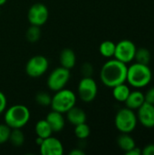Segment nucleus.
<instances>
[{"mask_svg": "<svg viewBox=\"0 0 154 155\" xmlns=\"http://www.w3.org/2000/svg\"><path fill=\"white\" fill-rule=\"evenodd\" d=\"M128 66L117 60L110 59L105 62L100 71V80L105 86L113 88L120 84L126 83Z\"/></svg>", "mask_w": 154, "mask_h": 155, "instance_id": "obj_1", "label": "nucleus"}, {"mask_svg": "<svg viewBox=\"0 0 154 155\" xmlns=\"http://www.w3.org/2000/svg\"><path fill=\"white\" fill-rule=\"evenodd\" d=\"M152 79V72L148 64L133 63L127 69L126 82L135 89H142L150 84Z\"/></svg>", "mask_w": 154, "mask_h": 155, "instance_id": "obj_2", "label": "nucleus"}, {"mask_svg": "<svg viewBox=\"0 0 154 155\" xmlns=\"http://www.w3.org/2000/svg\"><path fill=\"white\" fill-rule=\"evenodd\" d=\"M31 114L27 106L24 104H14L4 113V121L11 129H22L30 121Z\"/></svg>", "mask_w": 154, "mask_h": 155, "instance_id": "obj_3", "label": "nucleus"}, {"mask_svg": "<svg viewBox=\"0 0 154 155\" xmlns=\"http://www.w3.org/2000/svg\"><path fill=\"white\" fill-rule=\"evenodd\" d=\"M76 100V94L72 90L63 88L54 92V94L52 96L50 106L54 111L61 114H66L71 108L75 106Z\"/></svg>", "mask_w": 154, "mask_h": 155, "instance_id": "obj_4", "label": "nucleus"}, {"mask_svg": "<svg viewBox=\"0 0 154 155\" xmlns=\"http://www.w3.org/2000/svg\"><path fill=\"white\" fill-rule=\"evenodd\" d=\"M136 113L127 107L120 109L114 118V125L121 134H131L137 127Z\"/></svg>", "mask_w": 154, "mask_h": 155, "instance_id": "obj_5", "label": "nucleus"}, {"mask_svg": "<svg viewBox=\"0 0 154 155\" xmlns=\"http://www.w3.org/2000/svg\"><path fill=\"white\" fill-rule=\"evenodd\" d=\"M71 77L70 70L59 66L54 68L48 75L46 80L47 87L53 92L59 91L63 88H65Z\"/></svg>", "mask_w": 154, "mask_h": 155, "instance_id": "obj_6", "label": "nucleus"}, {"mask_svg": "<svg viewBox=\"0 0 154 155\" xmlns=\"http://www.w3.org/2000/svg\"><path fill=\"white\" fill-rule=\"evenodd\" d=\"M49 68L48 59L42 54L32 56L25 64V73L31 78L43 76Z\"/></svg>", "mask_w": 154, "mask_h": 155, "instance_id": "obj_7", "label": "nucleus"}, {"mask_svg": "<svg viewBox=\"0 0 154 155\" xmlns=\"http://www.w3.org/2000/svg\"><path fill=\"white\" fill-rule=\"evenodd\" d=\"M77 93L80 99L84 103L93 102L98 94V85L92 76H83L77 86Z\"/></svg>", "mask_w": 154, "mask_h": 155, "instance_id": "obj_8", "label": "nucleus"}, {"mask_svg": "<svg viewBox=\"0 0 154 155\" xmlns=\"http://www.w3.org/2000/svg\"><path fill=\"white\" fill-rule=\"evenodd\" d=\"M136 50L137 47L132 40L123 39L116 44L113 57L127 64L134 60Z\"/></svg>", "mask_w": 154, "mask_h": 155, "instance_id": "obj_9", "label": "nucleus"}, {"mask_svg": "<svg viewBox=\"0 0 154 155\" xmlns=\"http://www.w3.org/2000/svg\"><path fill=\"white\" fill-rule=\"evenodd\" d=\"M48 17L49 10L43 3H34L28 9L27 20L30 25L41 27L47 22Z\"/></svg>", "mask_w": 154, "mask_h": 155, "instance_id": "obj_10", "label": "nucleus"}, {"mask_svg": "<svg viewBox=\"0 0 154 155\" xmlns=\"http://www.w3.org/2000/svg\"><path fill=\"white\" fill-rule=\"evenodd\" d=\"M39 150L42 155H63L64 152L62 142L52 135L44 139Z\"/></svg>", "mask_w": 154, "mask_h": 155, "instance_id": "obj_11", "label": "nucleus"}, {"mask_svg": "<svg viewBox=\"0 0 154 155\" xmlns=\"http://www.w3.org/2000/svg\"><path fill=\"white\" fill-rule=\"evenodd\" d=\"M138 122L145 128H154V104L145 102L136 110Z\"/></svg>", "mask_w": 154, "mask_h": 155, "instance_id": "obj_12", "label": "nucleus"}, {"mask_svg": "<svg viewBox=\"0 0 154 155\" xmlns=\"http://www.w3.org/2000/svg\"><path fill=\"white\" fill-rule=\"evenodd\" d=\"M45 120L51 126L53 133H59L62 130H64L65 126V119H64V114H61L54 110L48 113Z\"/></svg>", "mask_w": 154, "mask_h": 155, "instance_id": "obj_13", "label": "nucleus"}, {"mask_svg": "<svg viewBox=\"0 0 154 155\" xmlns=\"http://www.w3.org/2000/svg\"><path fill=\"white\" fill-rule=\"evenodd\" d=\"M145 103V96L144 94L140 90L131 91L128 98L124 102L127 108H130L133 111L139 109L143 104Z\"/></svg>", "mask_w": 154, "mask_h": 155, "instance_id": "obj_14", "label": "nucleus"}, {"mask_svg": "<svg viewBox=\"0 0 154 155\" xmlns=\"http://www.w3.org/2000/svg\"><path fill=\"white\" fill-rule=\"evenodd\" d=\"M66 119L72 125L75 126L77 124L86 123L87 115L83 109L74 106L66 113Z\"/></svg>", "mask_w": 154, "mask_h": 155, "instance_id": "obj_15", "label": "nucleus"}, {"mask_svg": "<svg viewBox=\"0 0 154 155\" xmlns=\"http://www.w3.org/2000/svg\"><path fill=\"white\" fill-rule=\"evenodd\" d=\"M59 61L61 66L71 70L76 64V55L74 50L70 48H64L61 51L59 55Z\"/></svg>", "mask_w": 154, "mask_h": 155, "instance_id": "obj_16", "label": "nucleus"}, {"mask_svg": "<svg viewBox=\"0 0 154 155\" xmlns=\"http://www.w3.org/2000/svg\"><path fill=\"white\" fill-rule=\"evenodd\" d=\"M131 93V89L125 83L113 87V96L119 103H124Z\"/></svg>", "mask_w": 154, "mask_h": 155, "instance_id": "obj_17", "label": "nucleus"}, {"mask_svg": "<svg viewBox=\"0 0 154 155\" xmlns=\"http://www.w3.org/2000/svg\"><path fill=\"white\" fill-rule=\"evenodd\" d=\"M34 133H35L36 136L41 137L43 139H45V138L52 135L53 130L45 119H41L35 124Z\"/></svg>", "mask_w": 154, "mask_h": 155, "instance_id": "obj_18", "label": "nucleus"}, {"mask_svg": "<svg viewBox=\"0 0 154 155\" xmlns=\"http://www.w3.org/2000/svg\"><path fill=\"white\" fill-rule=\"evenodd\" d=\"M117 144L119 148L124 153L130 151L131 149L136 146L134 139L129 134H122L117 139Z\"/></svg>", "mask_w": 154, "mask_h": 155, "instance_id": "obj_19", "label": "nucleus"}, {"mask_svg": "<svg viewBox=\"0 0 154 155\" xmlns=\"http://www.w3.org/2000/svg\"><path fill=\"white\" fill-rule=\"evenodd\" d=\"M116 44L111 40H105L101 43L99 46V53L105 58H112L114 56Z\"/></svg>", "mask_w": 154, "mask_h": 155, "instance_id": "obj_20", "label": "nucleus"}, {"mask_svg": "<svg viewBox=\"0 0 154 155\" xmlns=\"http://www.w3.org/2000/svg\"><path fill=\"white\" fill-rule=\"evenodd\" d=\"M151 59H152V54H151L150 50H148L147 48H144V47L137 48L136 53H135V56H134L135 62L143 64H148L149 65Z\"/></svg>", "mask_w": 154, "mask_h": 155, "instance_id": "obj_21", "label": "nucleus"}, {"mask_svg": "<svg viewBox=\"0 0 154 155\" xmlns=\"http://www.w3.org/2000/svg\"><path fill=\"white\" fill-rule=\"evenodd\" d=\"M10 143L15 147H20L25 143V134L21 129H12L9 136Z\"/></svg>", "mask_w": 154, "mask_h": 155, "instance_id": "obj_22", "label": "nucleus"}, {"mask_svg": "<svg viewBox=\"0 0 154 155\" xmlns=\"http://www.w3.org/2000/svg\"><path fill=\"white\" fill-rule=\"evenodd\" d=\"M91 130L86 123L80 124L74 126V135L79 140H85L90 136Z\"/></svg>", "mask_w": 154, "mask_h": 155, "instance_id": "obj_23", "label": "nucleus"}, {"mask_svg": "<svg viewBox=\"0 0 154 155\" xmlns=\"http://www.w3.org/2000/svg\"><path fill=\"white\" fill-rule=\"evenodd\" d=\"M25 37L26 40L30 43H35L37 42L40 37H41V29L40 26H36V25H31L25 33Z\"/></svg>", "mask_w": 154, "mask_h": 155, "instance_id": "obj_24", "label": "nucleus"}, {"mask_svg": "<svg viewBox=\"0 0 154 155\" xmlns=\"http://www.w3.org/2000/svg\"><path fill=\"white\" fill-rule=\"evenodd\" d=\"M35 102L43 107L50 106L52 102V96L46 92H39L35 95Z\"/></svg>", "mask_w": 154, "mask_h": 155, "instance_id": "obj_25", "label": "nucleus"}, {"mask_svg": "<svg viewBox=\"0 0 154 155\" xmlns=\"http://www.w3.org/2000/svg\"><path fill=\"white\" fill-rule=\"evenodd\" d=\"M11 128L5 124H0V144H4L9 141Z\"/></svg>", "mask_w": 154, "mask_h": 155, "instance_id": "obj_26", "label": "nucleus"}, {"mask_svg": "<svg viewBox=\"0 0 154 155\" xmlns=\"http://www.w3.org/2000/svg\"><path fill=\"white\" fill-rule=\"evenodd\" d=\"M81 73H82L83 76H92V74L93 73V65L90 63H84L82 65Z\"/></svg>", "mask_w": 154, "mask_h": 155, "instance_id": "obj_27", "label": "nucleus"}, {"mask_svg": "<svg viewBox=\"0 0 154 155\" xmlns=\"http://www.w3.org/2000/svg\"><path fill=\"white\" fill-rule=\"evenodd\" d=\"M7 108V99L3 92L0 91V114H3Z\"/></svg>", "mask_w": 154, "mask_h": 155, "instance_id": "obj_28", "label": "nucleus"}, {"mask_svg": "<svg viewBox=\"0 0 154 155\" xmlns=\"http://www.w3.org/2000/svg\"><path fill=\"white\" fill-rule=\"evenodd\" d=\"M144 96H145V102H147L149 104H154V86L153 87H151L144 94Z\"/></svg>", "mask_w": 154, "mask_h": 155, "instance_id": "obj_29", "label": "nucleus"}, {"mask_svg": "<svg viewBox=\"0 0 154 155\" xmlns=\"http://www.w3.org/2000/svg\"><path fill=\"white\" fill-rule=\"evenodd\" d=\"M142 154L143 155H154V144L151 143L146 145L143 150H142Z\"/></svg>", "mask_w": 154, "mask_h": 155, "instance_id": "obj_30", "label": "nucleus"}, {"mask_svg": "<svg viewBox=\"0 0 154 155\" xmlns=\"http://www.w3.org/2000/svg\"><path fill=\"white\" fill-rule=\"evenodd\" d=\"M125 154L126 155H141L142 154V149H141V148H139V147H137V146H135V147H133V149H131L130 151L126 152V153H125Z\"/></svg>", "mask_w": 154, "mask_h": 155, "instance_id": "obj_31", "label": "nucleus"}, {"mask_svg": "<svg viewBox=\"0 0 154 155\" xmlns=\"http://www.w3.org/2000/svg\"><path fill=\"white\" fill-rule=\"evenodd\" d=\"M70 155H84L85 153L82 150V149H79V148H75L74 150H72L70 153H69Z\"/></svg>", "mask_w": 154, "mask_h": 155, "instance_id": "obj_32", "label": "nucleus"}, {"mask_svg": "<svg viewBox=\"0 0 154 155\" xmlns=\"http://www.w3.org/2000/svg\"><path fill=\"white\" fill-rule=\"evenodd\" d=\"M43 141H44V139H43V138L36 136V139H35V143H36L38 146H40V145H41V143H43Z\"/></svg>", "mask_w": 154, "mask_h": 155, "instance_id": "obj_33", "label": "nucleus"}, {"mask_svg": "<svg viewBox=\"0 0 154 155\" xmlns=\"http://www.w3.org/2000/svg\"><path fill=\"white\" fill-rule=\"evenodd\" d=\"M6 2H7V0H0V6L4 5Z\"/></svg>", "mask_w": 154, "mask_h": 155, "instance_id": "obj_34", "label": "nucleus"}]
</instances>
